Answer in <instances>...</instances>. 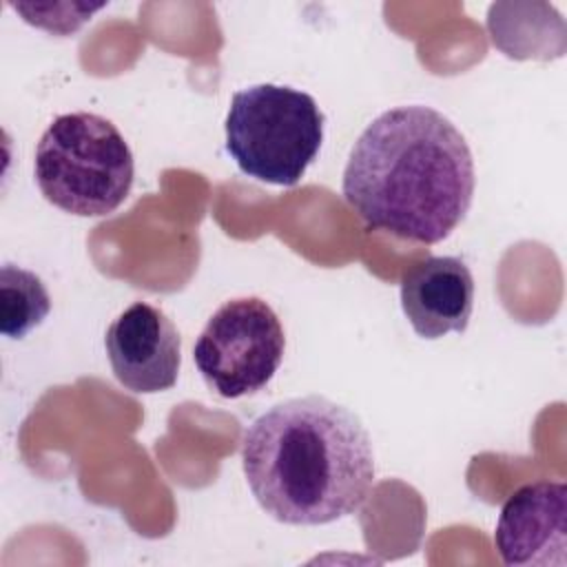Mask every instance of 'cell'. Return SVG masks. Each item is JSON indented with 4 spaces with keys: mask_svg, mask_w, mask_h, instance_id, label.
<instances>
[{
    "mask_svg": "<svg viewBox=\"0 0 567 567\" xmlns=\"http://www.w3.org/2000/svg\"><path fill=\"white\" fill-rule=\"evenodd\" d=\"M474 157L436 109L383 111L357 137L343 168V197L374 230L416 244L443 241L474 197Z\"/></svg>",
    "mask_w": 567,
    "mask_h": 567,
    "instance_id": "6da1fadb",
    "label": "cell"
},
{
    "mask_svg": "<svg viewBox=\"0 0 567 567\" xmlns=\"http://www.w3.org/2000/svg\"><path fill=\"white\" fill-rule=\"evenodd\" d=\"M241 467L259 507L286 525H328L354 514L374 483L361 419L310 394L257 416L241 439Z\"/></svg>",
    "mask_w": 567,
    "mask_h": 567,
    "instance_id": "7a4b0ae2",
    "label": "cell"
},
{
    "mask_svg": "<svg viewBox=\"0 0 567 567\" xmlns=\"http://www.w3.org/2000/svg\"><path fill=\"white\" fill-rule=\"evenodd\" d=\"M40 193L78 217L113 213L131 193L135 162L117 126L97 113L58 115L33 159Z\"/></svg>",
    "mask_w": 567,
    "mask_h": 567,
    "instance_id": "3957f363",
    "label": "cell"
},
{
    "mask_svg": "<svg viewBox=\"0 0 567 567\" xmlns=\"http://www.w3.org/2000/svg\"><path fill=\"white\" fill-rule=\"evenodd\" d=\"M326 117L310 93L281 84H255L233 93L226 115V151L248 177L295 186L317 159Z\"/></svg>",
    "mask_w": 567,
    "mask_h": 567,
    "instance_id": "277c9868",
    "label": "cell"
},
{
    "mask_svg": "<svg viewBox=\"0 0 567 567\" xmlns=\"http://www.w3.org/2000/svg\"><path fill=\"white\" fill-rule=\"evenodd\" d=\"M286 337L275 310L259 297L221 303L193 346L195 365L206 385L239 399L264 390L281 365Z\"/></svg>",
    "mask_w": 567,
    "mask_h": 567,
    "instance_id": "5b68a950",
    "label": "cell"
},
{
    "mask_svg": "<svg viewBox=\"0 0 567 567\" xmlns=\"http://www.w3.org/2000/svg\"><path fill=\"white\" fill-rule=\"evenodd\" d=\"M494 547L509 567H565L567 485L547 478L520 485L501 507Z\"/></svg>",
    "mask_w": 567,
    "mask_h": 567,
    "instance_id": "8992f818",
    "label": "cell"
},
{
    "mask_svg": "<svg viewBox=\"0 0 567 567\" xmlns=\"http://www.w3.org/2000/svg\"><path fill=\"white\" fill-rule=\"evenodd\" d=\"M104 348L115 379L131 392L153 394L177 383L182 339L164 310L135 301L106 330Z\"/></svg>",
    "mask_w": 567,
    "mask_h": 567,
    "instance_id": "52a82bcc",
    "label": "cell"
},
{
    "mask_svg": "<svg viewBox=\"0 0 567 567\" xmlns=\"http://www.w3.org/2000/svg\"><path fill=\"white\" fill-rule=\"evenodd\" d=\"M401 308L423 339L465 332L474 308L472 270L452 255L416 261L401 279Z\"/></svg>",
    "mask_w": 567,
    "mask_h": 567,
    "instance_id": "ba28073f",
    "label": "cell"
},
{
    "mask_svg": "<svg viewBox=\"0 0 567 567\" xmlns=\"http://www.w3.org/2000/svg\"><path fill=\"white\" fill-rule=\"evenodd\" d=\"M51 310L44 281L20 266L0 268V330L9 339H22L38 328Z\"/></svg>",
    "mask_w": 567,
    "mask_h": 567,
    "instance_id": "9c48e42d",
    "label": "cell"
}]
</instances>
